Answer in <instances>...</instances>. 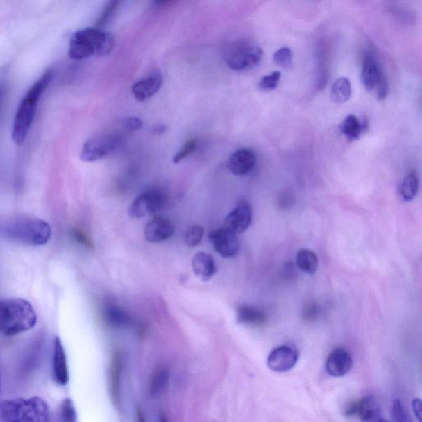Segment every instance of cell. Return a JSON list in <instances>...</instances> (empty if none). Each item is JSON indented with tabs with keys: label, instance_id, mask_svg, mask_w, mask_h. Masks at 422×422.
<instances>
[{
	"label": "cell",
	"instance_id": "obj_1",
	"mask_svg": "<svg viewBox=\"0 0 422 422\" xmlns=\"http://www.w3.org/2000/svg\"><path fill=\"white\" fill-rule=\"evenodd\" d=\"M52 71L47 70L30 87L17 110L12 123V138L17 145L23 144L32 126L37 104L51 81Z\"/></svg>",
	"mask_w": 422,
	"mask_h": 422
},
{
	"label": "cell",
	"instance_id": "obj_2",
	"mask_svg": "<svg viewBox=\"0 0 422 422\" xmlns=\"http://www.w3.org/2000/svg\"><path fill=\"white\" fill-rule=\"evenodd\" d=\"M37 322L32 303L24 298L0 301V333L15 336L29 331Z\"/></svg>",
	"mask_w": 422,
	"mask_h": 422
},
{
	"label": "cell",
	"instance_id": "obj_3",
	"mask_svg": "<svg viewBox=\"0 0 422 422\" xmlns=\"http://www.w3.org/2000/svg\"><path fill=\"white\" fill-rule=\"evenodd\" d=\"M115 47L113 35L99 28H86L74 33L69 42V56L74 60H83L92 56L110 54Z\"/></svg>",
	"mask_w": 422,
	"mask_h": 422
},
{
	"label": "cell",
	"instance_id": "obj_4",
	"mask_svg": "<svg viewBox=\"0 0 422 422\" xmlns=\"http://www.w3.org/2000/svg\"><path fill=\"white\" fill-rule=\"evenodd\" d=\"M3 422H51L48 404L39 397L11 398L0 402Z\"/></svg>",
	"mask_w": 422,
	"mask_h": 422
},
{
	"label": "cell",
	"instance_id": "obj_5",
	"mask_svg": "<svg viewBox=\"0 0 422 422\" xmlns=\"http://www.w3.org/2000/svg\"><path fill=\"white\" fill-rule=\"evenodd\" d=\"M0 234L7 239L30 246H42L51 237L50 224L37 218L15 219L0 228Z\"/></svg>",
	"mask_w": 422,
	"mask_h": 422
},
{
	"label": "cell",
	"instance_id": "obj_6",
	"mask_svg": "<svg viewBox=\"0 0 422 422\" xmlns=\"http://www.w3.org/2000/svg\"><path fill=\"white\" fill-rule=\"evenodd\" d=\"M121 137L118 135H104L92 138L83 144L81 158L83 162H96L115 152L120 147Z\"/></svg>",
	"mask_w": 422,
	"mask_h": 422
},
{
	"label": "cell",
	"instance_id": "obj_7",
	"mask_svg": "<svg viewBox=\"0 0 422 422\" xmlns=\"http://www.w3.org/2000/svg\"><path fill=\"white\" fill-rule=\"evenodd\" d=\"M167 197L164 192L158 189H151L135 198L129 208L130 217L143 218L155 214L164 208Z\"/></svg>",
	"mask_w": 422,
	"mask_h": 422
},
{
	"label": "cell",
	"instance_id": "obj_8",
	"mask_svg": "<svg viewBox=\"0 0 422 422\" xmlns=\"http://www.w3.org/2000/svg\"><path fill=\"white\" fill-rule=\"evenodd\" d=\"M262 56L261 48L247 44H237L228 54L227 64L235 71H245L259 65Z\"/></svg>",
	"mask_w": 422,
	"mask_h": 422
},
{
	"label": "cell",
	"instance_id": "obj_9",
	"mask_svg": "<svg viewBox=\"0 0 422 422\" xmlns=\"http://www.w3.org/2000/svg\"><path fill=\"white\" fill-rule=\"evenodd\" d=\"M209 239L214 250L224 258H234L239 252L240 244L237 235L226 228L211 231Z\"/></svg>",
	"mask_w": 422,
	"mask_h": 422
},
{
	"label": "cell",
	"instance_id": "obj_10",
	"mask_svg": "<svg viewBox=\"0 0 422 422\" xmlns=\"http://www.w3.org/2000/svg\"><path fill=\"white\" fill-rule=\"evenodd\" d=\"M346 412L348 416H357L362 422H390L382 416L379 404L373 397L350 403Z\"/></svg>",
	"mask_w": 422,
	"mask_h": 422
},
{
	"label": "cell",
	"instance_id": "obj_11",
	"mask_svg": "<svg viewBox=\"0 0 422 422\" xmlns=\"http://www.w3.org/2000/svg\"><path fill=\"white\" fill-rule=\"evenodd\" d=\"M300 353L292 346H281L271 351L267 358V366L272 371L284 373L296 366Z\"/></svg>",
	"mask_w": 422,
	"mask_h": 422
},
{
	"label": "cell",
	"instance_id": "obj_12",
	"mask_svg": "<svg viewBox=\"0 0 422 422\" xmlns=\"http://www.w3.org/2000/svg\"><path fill=\"white\" fill-rule=\"evenodd\" d=\"M252 208L247 201H242L224 219V228L236 235L242 234L248 230L252 223Z\"/></svg>",
	"mask_w": 422,
	"mask_h": 422
},
{
	"label": "cell",
	"instance_id": "obj_13",
	"mask_svg": "<svg viewBox=\"0 0 422 422\" xmlns=\"http://www.w3.org/2000/svg\"><path fill=\"white\" fill-rule=\"evenodd\" d=\"M174 231V226L168 219L155 217L146 224L144 233L147 241L156 244L170 239Z\"/></svg>",
	"mask_w": 422,
	"mask_h": 422
},
{
	"label": "cell",
	"instance_id": "obj_14",
	"mask_svg": "<svg viewBox=\"0 0 422 422\" xmlns=\"http://www.w3.org/2000/svg\"><path fill=\"white\" fill-rule=\"evenodd\" d=\"M351 367H353V358L348 351L342 348L332 351L325 364L328 375L336 378L347 375Z\"/></svg>",
	"mask_w": 422,
	"mask_h": 422
},
{
	"label": "cell",
	"instance_id": "obj_15",
	"mask_svg": "<svg viewBox=\"0 0 422 422\" xmlns=\"http://www.w3.org/2000/svg\"><path fill=\"white\" fill-rule=\"evenodd\" d=\"M53 377L56 384L66 385L69 380L67 357L62 341L59 337L55 338L54 350H53Z\"/></svg>",
	"mask_w": 422,
	"mask_h": 422
},
{
	"label": "cell",
	"instance_id": "obj_16",
	"mask_svg": "<svg viewBox=\"0 0 422 422\" xmlns=\"http://www.w3.org/2000/svg\"><path fill=\"white\" fill-rule=\"evenodd\" d=\"M257 158L252 149L244 148L237 151L228 160V169L236 176L247 175L256 165Z\"/></svg>",
	"mask_w": 422,
	"mask_h": 422
},
{
	"label": "cell",
	"instance_id": "obj_17",
	"mask_svg": "<svg viewBox=\"0 0 422 422\" xmlns=\"http://www.w3.org/2000/svg\"><path fill=\"white\" fill-rule=\"evenodd\" d=\"M162 85V76L158 72H153L134 83L132 94L139 102H144L155 95L161 89Z\"/></svg>",
	"mask_w": 422,
	"mask_h": 422
},
{
	"label": "cell",
	"instance_id": "obj_18",
	"mask_svg": "<svg viewBox=\"0 0 422 422\" xmlns=\"http://www.w3.org/2000/svg\"><path fill=\"white\" fill-rule=\"evenodd\" d=\"M123 366H124V357L121 353H116L112 356L110 366L109 389L112 401L117 407L121 403Z\"/></svg>",
	"mask_w": 422,
	"mask_h": 422
},
{
	"label": "cell",
	"instance_id": "obj_19",
	"mask_svg": "<svg viewBox=\"0 0 422 422\" xmlns=\"http://www.w3.org/2000/svg\"><path fill=\"white\" fill-rule=\"evenodd\" d=\"M193 272L202 281L210 280L217 273V265L210 254L200 252L192 258Z\"/></svg>",
	"mask_w": 422,
	"mask_h": 422
},
{
	"label": "cell",
	"instance_id": "obj_20",
	"mask_svg": "<svg viewBox=\"0 0 422 422\" xmlns=\"http://www.w3.org/2000/svg\"><path fill=\"white\" fill-rule=\"evenodd\" d=\"M380 72L375 56L371 52H366L363 60L362 78L363 85L368 91L375 89Z\"/></svg>",
	"mask_w": 422,
	"mask_h": 422
},
{
	"label": "cell",
	"instance_id": "obj_21",
	"mask_svg": "<svg viewBox=\"0 0 422 422\" xmlns=\"http://www.w3.org/2000/svg\"><path fill=\"white\" fill-rule=\"evenodd\" d=\"M237 319L242 324L249 326H261L265 323L267 316L260 310L253 306H240L237 311Z\"/></svg>",
	"mask_w": 422,
	"mask_h": 422
},
{
	"label": "cell",
	"instance_id": "obj_22",
	"mask_svg": "<svg viewBox=\"0 0 422 422\" xmlns=\"http://www.w3.org/2000/svg\"><path fill=\"white\" fill-rule=\"evenodd\" d=\"M104 319L109 326L115 328H124L129 327L132 320L128 314L121 309L120 307L109 305L106 307Z\"/></svg>",
	"mask_w": 422,
	"mask_h": 422
},
{
	"label": "cell",
	"instance_id": "obj_23",
	"mask_svg": "<svg viewBox=\"0 0 422 422\" xmlns=\"http://www.w3.org/2000/svg\"><path fill=\"white\" fill-rule=\"evenodd\" d=\"M367 122H360L353 114L347 116L340 125V130L350 140H358L367 128Z\"/></svg>",
	"mask_w": 422,
	"mask_h": 422
},
{
	"label": "cell",
	"instance_id": "obj_24",
	"mask_svg": "<svg viewBox=\"0 0 422 422\" xmlns=\"http://www.w3.org/2000/svg\"><path fill=\"white\" fill-rule=\"evenodd\" d=\"M169 384V373L168 369L160 367L153 372L149 380V392L152 397H158L168 388Z\"/></svg>",
	"mask_w": 422,
	"mask_h": 422
},
{
	"label": "cell",
	"instance_id": "obj_25",
	"mask_svg": "<svg viewBox=\"0 0 422 422\" xmlns=\"http://www.w3.org/2000/svg\"><path fill=\"white\" fill-rule=\"evenodd\" d=\"M296 263L301 271L312 275L318 270L319 258L313 251L301 249L297 253Z\"/></svg>",
	"mask_w": 422,
	"mask_h": 422
},
{
	"label": "cell",
	"instance_id": "obj_26",
	"mask_svg": "<svg viewBox=\"0 0 422 422\" xmlns=\"http://www.w3.org/2000/svg\"><path fill=\"white\" fill-rule=\"evenodd\" d=\"M419 180L415 171L409 173L400 186V196L405 201H411L416 197L419 192Z\"/></svg>",
	"mask_w": 422,
	"mask_h": 422
},
{
	"label": "cell",
	"instance_id": "obj_27",
	"mask_svg": "<svg viewBox=\"0 0 422 422\" xmlns=\"http://www.w3.org/2000/svg\"><path fill=\"white\" fill-rule=\"evenodd\" d=\"M351 94V85L348 78L341 77L337 78L333 83L331 96L333 102L337 103H346Z\"/></svg>",
	"mask_w": 422,
	"mask_h": 422
},
{
	"label": "cell",
	"instance_id": "obj_28",
	"mask_svg": "<svg viewBox=\"0 0 422 422\" xmlns=\"http://www.w3.org/2000/svg\"><path fill=\"white\" fill-rule=\"evenodd\" d=\"M120 4V1H110L106 4L103 11L96 21L95 28L102 29L104 26L107 25L115 16Z\"/></svg>",
	"mask_w": 422,
	"mask_h": 422
},
{
	"label": "cell",
	"instance_id": "obj_29",
	"mask_svg": "<svg viewBox=\"0 0 422 422\" xmlns=\"http://www.w3.org/2000/svg\"><path fill=\"white\" fill-rule=\"evenodd\" d=\"M58 422H78L76 409L71 399L66 398L61 403Z\"/></svg>",
	"mask_w": 422,
	"mask_h": 422
},
{
	"label": "cell",
	"instance_id": "obj_30",
	"mask_svg": "<svg viewBox=\"0 0 422 422\" xmlns=\"http://www.w3.org/2000/svg\"><path fill=\"white\" fill-rule=\"evenodd\" d=\"M204 235V228L200 226H193L187 228L185 233L184 240L185 243L189 247H196L199 244Z\"/></svg>",
	"mask_w": 422,
	"mask_h": 422
},
{
	"label": "cell",
	"instance_id": "obj_31",
	"mask_svg": "<svg viewBox=\"0 0 422 422\" xmlns=\"http://www.w3.org/2000/svg\"><path fill=\"white\" fill-rule=\"evenodd\" d=\"M197 145V140H188L187 142L183 144V148L174 155L173 158L174 164H179L180 162H182L185 158L192 155L193 152H195Z\"/></svg>",
	"mask_w": 422,
	"mask_h": 422
},
{
	"label": "cell",
	"instance_id": "obj_32",
	"mask_svg": "<svg viewBox=\"0 0 422 422\" xmlns=\"http://www.w3.org/2000/svg\"><path fill=\"white\" fill-rule=\"evenodd\" d=\"M292 51L288 47L280 48L273 56L275 63L283 68L289 67L292 65Z\"/></svg>",
	"mask_w": 422,
	"mask_h": 422
},
{
	"label": "cell",
	"instance_id": "obj_33",
	"mask_svg": "<svg viewBox=\"0 0 422 422\" xmlns=\"http://www.w3.org/2000/svg\"><path fill=\"white\" fill-rule=\"evenodd\" d=\"M281 74L279 71H275L268 76H264L261 78L260 82L258 83L259 89L262 90H273L278 86V83L280 81Z\"/></svg>",
	"mask_w": 422,
	"mask_h": 422
},
{
	"label": "cell",
	"instance_id": "obj_34",
	"mask_svg": "<svg viewBox=\"0 0 422 422\" xmlns=\"http://www.w3.org/2000/svg\"><path fill=\"white\" fill-rule=\"evenodd\" d=\"M392 414L394 422H413L399 400L394 402Z\"/></svg>",
	"mask_w": 422,
	"mask_h": 422
},
{
	"label": "cell",
	"instance_id": "obj_35",
	"mask_svg": "<svg viewBox=\"0 0 422 422\" xmlns=\"http://www.w3.org/2000/svg\"><path fill=\"white\" fill-rule=\"evenodd\" d=\"M376 87L378 90V99L380 100L385 99L389 94V83L385 74L382 72V70Z\"/></svg>",
	"mask_w": 422,
	"mask_h": 422
},
{
	"label": "cell",
	"instance_id": "obj_36",
	"mask_svg": "<svg viewBox=\"0 0 422 422\" xmlns=\"http://www.w3.org/2000/svg\"><path fill=\"white\" fill-rule=\"evenodd\" d=\"M123 126L127 131H138L142 129L143 121L138 117H128L123 121Z\"/></svg>",
	"mask_w": 422,
	"mask_h": 422
},
{
	"label": "cell",
	"instance_id": "obj_37",
	"mask_svg": "<svg viewBox=\"0 0 422 422\" xmlns=\"http://www.w3.org/2000/svg\"><path fill=\"white\" fill-rule=\"evenodd\" d=\"M412 408L413 411H414L415 415L419 419V422H421V401L419 398L413 399L412 401Z\"/></svg>",
	"mask_w": 422,
	"mask_h": 422
},
{
	"label": "cell",
	"instance_id": "obj_38",
	"mask_svg": "<svg viewBox=\"0 0 422 422\" xmlns=\"http://www.w3.org/2000/svg\"><path fill=\"white\" fill-rule=\"evenodd\" d=\"M73 235L76 237L78 242H81V244L86 246H90V241L87 239V237L83 234L81 231L74 230L73 232Z\"/></svg>",
	"mask_w": 422,
	"mask_h": 422
},
{
	"label": "cell",
	"instance_id": "obj_39",
	"mask_svg": "<svg viewBox=\"0 0 422 422\" xmlns=\"http://www.w3.org/2000/svg\"><path fill=\"white\" fill-rule=\"evenodd\" d=\"M167 129H168V127H167L165 125H156L155 126L153 127V135H162L165 133V132L167 131Z\"/></svg>",
	"mask_w": 422,
	"mask_h": 422
},
{
	"label": "cell",
	"instance_id": "obj_40",
	"mask_svg": "<svg viewBox=\"0 0 422 422\" xmlns=\"http://www.w3.org/2000/svg\"><path fill=\"white\" fill-rule=\"evenodd\" d=\"M137 421L138 422H146L145 421V419L143 414V412L142 411L139 410L137 411Z\"/></svg>",
	"mask_w": 422,
	"mask_h": 422
},
{
	"label": "cell",
	"instance_id": "obj_41",
	"mask_svg": "<svg viewBox=\"0 0 422 422\" xmlns=\"http://www.w3.org/2000/svg\"><path fill=\"white\" fill-rule=\"evenodd\" d=\"M158 422H169V421L164 414H161L160 417H158Z\"/></svg>",
	"mask_w": 422,
	"mask_h": 422
},
{
	"label": "cell",
	"instance_id": "obj_42",
	"mask_svg": "<svg viewBox=\"0 0 422 422\" xmlns=\"http://www.w3.org/2000/svg\"><path fill=\"white\" fill-rule=\"evenodd\" d=\"M0 390H1V376H0Z\"/></svg>",
	"mask_w": 422,
	"mask_h": 422
}]
</instances>
